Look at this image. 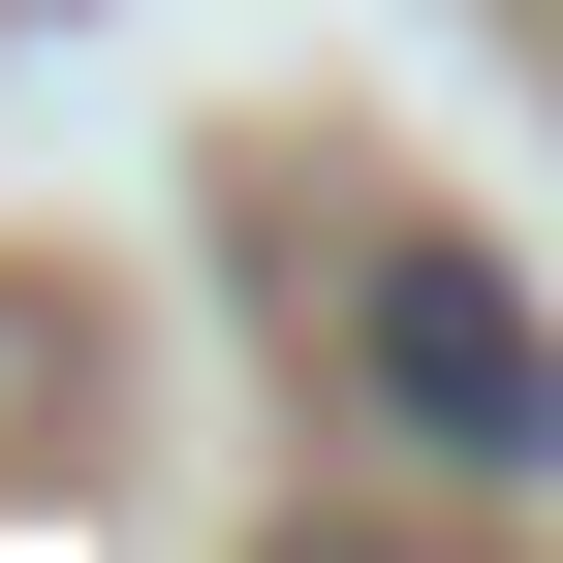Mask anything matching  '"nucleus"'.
I'll return each mask as SVG.
<instances>
[{
  "mask_svg": "<svg viewBox=\"0 0 563 563\" xmlns=\"http://www.w3.org/2000/svg\"><path fill=\"white\" fill-rule=\"evenodd\" d=\"M344 344H376V407H407L439 470H563V344H532V282H501V251L407 220L376 282H344Z\"/></svg>",
  "mask_w": 563,
  "mask_h": 563,
  "instance_id": "f257e3e1",
  "label": "nucleus"
}]
</instances>
